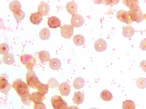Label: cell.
<instances>
[{"label": "cell", "instance_id": "obj_6", "mask_svg": "<svg viewBox=\"0 0 146 109\" xmlns=\"http://www.w3.org/2000/svg\"><path fill=\"white\" fill-rule=\"evenodd\" d=\"M8 76L5 74H3L0 76V91L3 93H6L10 91L11 86L8 80Z\"/></svg>", "mask_w": 146, "mask_h": 109}, {"label": "cell", "instance_id": "obj_13", "mask_svg": "<svg viewBox=\"0 0 146 109\" xmlns=\"http://www.w3.org/2000/svg\"><path fill=\"white\" fill-rule=\"evenodd\" d=\"M50 10V6L49 5L45 2H42L40 3L38 6V11L42 16L47 15Z\"/></svg>", "mask_w": 146, "mask_h": 109}, {"label": "cell", "instance_id": "obj_37", "mask_svg": "<svg viewBox=\"0 0 146 109\" xmlns=\"http://www.w3.org/2000/svg\"><path fill=\"white\" fill-rule=\"evenodd\" d=\"M140 66L142 70L146 73V60H143L141 62Z\"/></svg>", "mask_w": 146, "mask_h": 109}, {"label": "cell", "instance_id": "obj_31", "mask_svg": "<svg viewBox=\"0 0 146 109\" xmlns=\"http://www.w3.org/2000/svg\"><path fill=\"white\" fill-rule=\"evenodd\" d=\"M47 85L49 88H54L57 87L59 84L56 79L52 77L48 81Z\"/></svg>", "mask_w": 146, "mask_h": 109}, {"label": "cell", "instance_id": "obj_1", "mask_svg": "<svg viewBox=\"0 0 146 109\" xmlns=\"http://www.w3.org/2000/svg\"><path fill=\"white\" fill-rule=\"evenodd\" d=\"M12 86L21 98L29 94V89L26 83L21 79H17L14 81Z\"/></svg>", "mask_w": 146, "mask_h": 109}, {"label": "cell", "instance_id": "obj_12", "mask_svg": "<svg viewBox=\"0 0 146 109\" xmlns=\"http://www.w3.org/2000/svg\"><path fill=\"white\" fill-rule=\"evenodd\" d=\"M48 24L50 28H56L60 26L61 21L58 17L53 16L48 19Z\"/></svg>", "mask_w": 146, "mask_h": 109}, {"label": "cell", "instance_id": "obj_16", "mask_svg": "<svg viewBox=\"0 0 146 109\" xmlns=\"http://www.w3.org/2000/svg\"><path fill=\"white\" fill-rule=\"evenodd\" d=\"M134 29L130 26H127L123 29L122 34L123 36L127 38H129L131 37L135 34Z\"/></svg>", "mask_w": 146, "mask_h": 109}, {"label": "cell", "instance_id": "obj_3", "mask_svg": "<svg viewBox=\"0 0 146 109\" xmlns=\"http://www.w3.org/2000/svg\"><path fill=\"white\" fill-rule=\"evenodd\" d=\"M51 101L54 109H68L67 103L60 96L55 95L52 97Z\"/></svg>", "mask_w": 146, "mask_h": 109}, {"label": "cell", "instance_id": "obj_41", "mask_svg": "<svg viewBox=\"0 0 146 109\" xmlns=\"http://www.w3.org/2000/svg\"><path fill=\"white\" fill-rule=\"evenodd\" d=\"M145 33H146V30H145Z\"/></svg>", "mask_w": 146, "mask_h": 109}, {"label": "cell", "instance_id": "obj_21", "mask_svg": "<svg viewBox=\"0 0 146 109\" xmlns=\"http://www.w3.org/2000/svg\"><path fill=\"white\" fill-rule=\"evenodd\" d=\"M74 102L77 104H80L83 102L84 100V97L83 93L80 91L75 93L73 98Z\"/></svg>", "mask_w": 146, "mask_h": 109}, {"label": "cell", "instance_id": "obj_14", "mask_svg": "<svg viewBox=\"0 0 146 109\" xmlns=\"http://www.w3.org/2000/svg\"><path fill=\"white\" fill-rule=\"evenodd\" d=\"M67 12L70 14L73 15L75 14L78 9V6L76 3L70 1L67 3L66 5Z\"/></svg>", "mask_w": 146, "mask_h": 109}, {"label": "cell", "instance_id": "obj_17", "mask_svg": "<svg viewBox=\"0 0 146 109\" xmlns=\"http://www.w3.org/2000/svg\"><path fill=\"white\" fill-rule=\"evenodd\" d=\"M42 16L39 12L33 13L30 17L31 22L34 24L38 25L43 20Z\"/></svg>", "mask_w": 146, "mask_h": 109}, {"label": "cell", "instance_id": "obj_28", "mask_svg": "<svg viewBox=\"0 0 146 109\" xmlns=\"http://www.w3.org/2000/svg\"><path fill=\"white\" fill-rule=\"evenodd\" d=\"M122 107L123 109H135V105L132 100H126L123 102Z\"/></svg>", "mask_w": 146, "mask_h": 109}, {"label": "cell", "instance_id": "obj_39", "mask_svg": "<svg viewBox=\"0 0 146 109\" xmlns=\"http://www.w3.org/2000/svg\"><path fill=\"white\" fill-rule=\"evenodd\" d=\"M90 109H98L96 108H90Z\"/></svg>", "mask_w": 146, "mask_h": 109}, {"label": "cell", "instance_id": "obj_36", "mask_svg": "<svg viewBox=\"0 0 146 109\" xmlns=\"http://www.w3.org/2000/svg\"><path fill=\"white\" fill-rule=\"evenodd\" d=\"M140 47L142 50L146 51V38L141 40L140 44Z\"/></svg>", "mask_w": 146, "mask_h": 109}, {"label": "cell", "instance_id": "obj_9", "mask_svg": "<svg viewBox=\"0 0 146 109\" xmlns=\"http://www.w3.org/2000/svg\"><path fill=\"white\" fill-rule=\"evenodd\" d=\"M85 20L82 16L79 14H73L71 19L70 22L72 26L77 28H80L84 24Z\"/></svg>", "mask_w": 146, "mask_h": 109}, {"label": "cell", "instance_id": "obj_2", "mask_svg": "<svg viewBox=\"0 0 146 109\" xmlns=\"http://www.w3.org/2000/svg\"><path fill=\"white\" fill-rule=\"evenodd\" d=\"M26 79L28 85L33 89H38L42 84L37 77L35 72L32 70L27 73Z\"/></svg>", "mask_w": 146, "mask_h": 109}, {"label": "cell", "instance_id": "obj_23", "mask_svg": "<svg viewBox=\"0 0 146 109\" xmlns=\"http://www.w3.org/2000/svg\"><path fill=\"white\" fill-rule=\"evenodd\" d=\"M3 63L6 64L11 65L14 63V57L12 54L8 53L3 56Z\"/></svg>", "mask_w": 146, "mask_h": 109}, {"label": "cell", "instance_id": "obj_26", "mask_svg": "<svg viewBox=\"0 0 146 109\" xmlns=\"http://www.w3.org/2000/svg\"><path fill=\"white\" fill-rule=\"evenodd\" d=\"M50 32L49 29L44 28L42 29L39 33V36L40 39L43 40H46L49 39Z\"/></svg>", "mask_w": 146, "mask_h": 109}, {"label": "cell", "instance_id": "obj_32", "mask_svg": "<svg viewBox=\"0 0 146 109\" xmlns=\"http://www.w3.org/2000/svg\"><path fill=\"white\" fill-rule=\"evenodd\" d=\"M10 47L6 43H3L0 45V53L1 54L5 55L8 53Z\"/></svg>", "mask_w": 146, "mask_h": 109}, {"label": "cell", "instance_id": "obj_25", "mask_svg": "<svg viewBox=\"0 0 146 109\" xmlns=\"http://www.w3.org/2000/svg\"><path fill=\"white\" fill-rule=\"evenodd\" d=\"M39 58L40 61L43 62L48 61L50 58L49 52L46 51H42L38 53Z\"/></svg>", "mask_w": 146, "mask_h": 109}, {"label": "cell", "instance_id": "obj_20", "mask_svg": "<svg viewBox=\"0 0 146 109\" xmlns=\"http://www.w3.org/2000/svg\"><path fill=\"white\" fill-rule=\"evenodd\" d=\"M100 97L103 100L106 101H110L113 98V96L111 92L107 89L102 91L100 93Z\"/></svg>", "mask_w": 146, "mask_h": 109}, {"label": "cell", "instance_id": "obj_38", "mask_svg": "<svg viewBox=\"0 0 146 109\" xmlns=\"http://www.w3.org/2000/svg\"><path fill=\"white\" fill-rule=\"evenodd\" d=\"M68 109H79L77 107L74 106H70Z\"/></svg>", "mask_w": 146, "mask_h": 109}, {"label": "cell", "instance_id": "obj_7", "mask_svg": "<svg viewBox=\"0 0 146 109\" xmlns=\"http://www.w3.org/2000/svg\"><path fill=\"white\" fill-rule=\"evenodd\" d=\"M130 11L133 22L135 21L137 23H138L143 21L144 18V16L140 7L133 10H130Z\"/></svg>", "mask_w": 146, "mask_h": 109}, {"label": "cell", "instance_id": "obj_24", "mask_svg": "<svg viewBox=\"0 0 146 109\" xmlns=\"http://www.w3.org/2000/svg\"><path fill=\"white\" fill-rule=\"evenodd\" d=\"M21 7L20 2L17 0L13 1L9 4V9L13 13L21 9Z\"/></svg>", "mask_w": 146, "mask_h": 109}, {"label": "cell", "instance_id": "obj_22", "mask_svg": "<svg viewBox=\"0 0 146 109\" xmlns=\"http://www.w3.org/2000/svg\"><path fill=\"white\" fill-rule=\"evenodd\" d=\"M85 84V81L83 78L79 77L76 78L74 80L73 83L74 87L77 89L82 88Z\"/></svg>", "mask_w": 146, "mask_h": 109}, {"label": "cell", "instance_id": "obj_34", "mask_svg": "<svg viewBox=\"0 0 146 109\" xmlns=\"http://www.w3.org/2000/svg\"><path fill=\"white\" fill-rule=\"evenodd\" d=\"M48 87L47 85L42 84V85L38 89V92L42 95H44L47 93L48 91Z\"/></svg>", "mask_w": 146, "mask_h": 109}, {"label": "cell", "instance_id": "obj_8", "mask_svg": "<svg viewBox=\"0 0 146 109\" xmlns=\"http://www.w3.org/2000/svg\"><path fill=\"white\" fill-rule=\"evenodd\" d=\"M60 33L62 37L65 39H70L73 35V27L70 25L65 24L61 27Z\"/></svg>", "mask_w": 146, "mask_h": 109}, {"label": "cell", "instance_id": "obj_27", "mask_svg": "<svg viewBox=\"0 0 146 109\" xmlns=\"http://www.w3.org/2000/svg\"><path fill=\"white\" fill-rule=\"evenodd\" d=\"M32 101L35 103L42 102L44 99V96L39 92H35L32 95Z\"/></svg>", "mask_w": 146, "mask_h": 109}, {"label": "cell", "instance_id": "obj_40", "mask_svg": "<svg viewBox=\"0 0 146 109\" xmlns=\"http://www.w3.org/2000/svg\"><path fill=\"white\" fill-rule=\"evenodd\" d=\"M144 17L145 18V19L146 20V13L144 15Z\"/></svg>", "mask_w": 146, "mask_h": 109}, {"label": "cell", "instance_id": "obj_10", "mask_svg": "<svg viewBox=\"0 0 146 109\" xmlns=\"http://www.w3.org/2000/svg\"><path fill=\"white\" fill-rule=\"evenodd\" d=\"M107 43L102 38H100L95 43L94 48L95 50L98 52H101L105 51L107 49Z\"/></svg>", "mask_w": 146, "mask_h": 109}, {"label": "cell", "instance_id": "obj_4", "mask_svg": "<svg viewBox=\"0 0 146 109\" xmlns=\"http://www.w3.org/2000/svg\"><path fill=\"white\" fill-rule=\"evenodd\" d=\"M116 17L119 21L127 24H130L133 22L131 18L130 11H127L120 10L117 12Z\"/></svg>", "mask_w": 146, "mask_h": 109}, {"label": "cell", "instance_id": "obj_33", "mask_svg": "<svg viewBox=\"0 0 146 109\" xmlns=\"http://www.w3.org/2000/svg\"><path fill=\"white\" fill-rule=\"evenodd\" d=\"M21 101L25 105H29L32 100V95L30 93L21 98Z\"/></svg>", "mask_w": 146, "mask_h": 109}, {"label": "cell", "instance_id": "obj_29", "mask_svg": "<svg viewBox=\"0 0 146 109\" xmlns=\"http://www.w3.org/2000/svg\"><path fill=\"white\" fill-rule=\"evenodd\" d=\"M15 19L17 21H21L23 20L25 17V14L21 9L13 13Z\"/></svg>", "mask_w": 146, "mask_h": 109}, {"label": "cell", "instance_id": "obj_18", "mask_svg": "<svg viewBox=\"0 0 146 109\" xmlns=\"http://www.w3.org/2000/svg\"><path fill=\"white\" fill-rule=\"evenodd\" d=\"M124 4L132 11L137 9L140 7L139 6V1L138 0H123Z\"/></svg>", "mask_w": 146, "mask_h": 109}, {"label": "cell", "instance_id": "obj_30", "mask_svg": "<svg viewBox=\"0 0 146 109\" xmlns=\"http://www.w3.org/2000/svg\"><path fill=\"white\" fill-rule=\"evenodd\" d=\"M136 84L137 87L139 89H145L146 87V79L143 77L138 78L136 80Z\"/></svg>", "mask_w": 146, "mask_h": 109}, {"label": "cell", "instance_id": "obj_15", "mask_svg": "<svg viewBox=\"0 0 146 109\" xmlns=\"http://www.w3.org/2000/svg\"><path fill=\"white\" fill-rule=\"evenodd\" d=\"M49 65L50 68L52 70H57L61 68L62 63L59 59L57 58H54L50 60Z\"/></svg>", "mask_w": 146, "mask_h": 109}, {"label": "cell", "instance_id": "obj_11", "mask_svg": "<svg viewBox=\"0 0 146 109\" xmlns=\"http://www.w3.org/2000/svg\"><path fill=\"white\" fill-rule=\"evenodd\" d=\"M59 90L61 95L63 96L68 95L71 91V87L69 83L64 82L59 85Z\"/></svg>", "mask_w": 146, "mask_h": 109}, {"label": "cell", "instance_id": "obj_5", "mask_svg": "<svg viewBox=\"0 0 146 109\" xmlns=\"http://www.w3.org/2000/svg\"><path fill=\"white\" fill-rule=\"evenodd\" d=\"M21 60L22 63L26 65V68L30 71L32 70L36 63L35 59L30 54H24L21 56Z\"/></svg>", "mask_w": 146, "mask_h": 109}, {"label": "cell", "instance_id": "obj_19", "mask_svg": "<svg viewBox=\"0 0 146 109\" xmlns=\"http://www.w3.org/2000/svg\"><path fill=\"white\" fill-rule=\"evenodd\" d=\"M73 41L74 44L77 46H81L85 43V39L84 36L81 34H77L73 37Z\"/></svg>", "mask_w": 146, "mask_h": 109}, {"label": "cell", "instance_id": "obj_35", "mask_svg": "<svg viewBox=\"0 0 146 109\" xmlns=\"http://www.w3.org/2000/svg\"><path fill=\"white\" fill-rule=\"evenodd\" d=\"M34 109H47L45 104L42 102L35 103Z\"/></svg>", "mask_w": 146, "mask_h": 109}]
</instances>
